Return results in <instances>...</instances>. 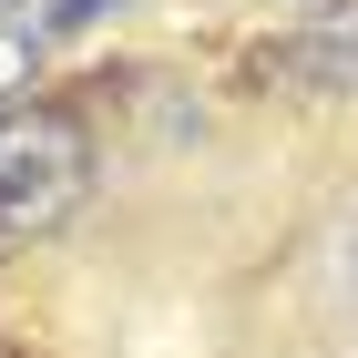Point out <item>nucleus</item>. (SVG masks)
I'll list each match as a JSON object with an SVG mask.
<instances>
[{
  "label": "nucleus",
  "mask_w": 358,
  "mask_h": 358,
  "mask_svg": "<svg viewBox=\"0 0 358 358\" xmlns=\"http://www.w3.org/2000/svg\"><path fill=\"white\" fill-rule=\"evenodd\" d=\"M92 154L62 113H10L0 123V236H52L62 215H83Z\"/></svg>",
  "instance_id": "f257e3e1"
},
{
  "label": "nucleus",
  "mask_w": 358,
  "mask_h": 358,
  "mask_svg": "<svg viewBox=\"0 0 358 358\" xmlns=\"http://www.w3.org/2000/svg\"><path fill=\"white\" fill-rule=\"evenodd\" d=\"M348 297H358V236H348Z\"/></svg>",
  "instance_id": "f03ea898"
},
{
  "label": "nucleus",
  "mask_w": 358,
  "mask_h": 358,
  "mask_svg": "<svg viewBox=\"0 0 358 358\" xmlns=\"http://www.w3.org/2000/svg\"><path fill=\"white\" fill-rule=\"evenodd\" d=\"M10 10H31V0H0V21H10Z\"/></svg>",
  "instance_id": "7ed1b4c3"
},
{
  "label": "nucleus",
  "mask_w": 358,
  "mask_h": 358,
  "mask_svg": "<svg viewBox=\"0 0 358 358\" xmlns=\"http://www.w3.org/2000/svg\"><path fill=\"white\" fill-rule=\"evenodd\" d=\"M0 123H10V113H0Z\"/></svg>",
  "instance_id": "20e7f679"
}]
</instances>
